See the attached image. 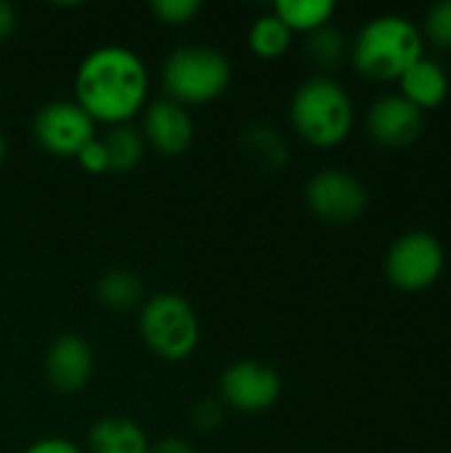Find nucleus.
<instances>
[{"mask_svg":"<svg viewBox=\"0 0 451 453\" xmlns=\"http://www.w3.org/2000/svg\"><path fill=\"white\" fill-rule=\"evenodd\" d=\"M72 101L96 125H130L149 104V69L136 50L101 45L80 61Z\"/></svg>","mask_w":451,"mask_h":453,"instance_id":"nucleus-1","label":"nucleus"},{"mask_svg":"<svg viewBox=\"0 0 451 453\" xmlns=\"http://www.w3.org/2000/svg\"><path fill=\"white\" fill-rule=\"evenodd\" d=\"M348 56L362 77L372 82H393L425 56V40L409 16L380 13L356 32Z\"/></svg>","mask_w":451,"mask_h":453,"instance_id":"nucleus-2","label":"nucleus"},{"mask_svg":"<svg viewBox=\"0 0 451 453\" xmlns=\"http://www.w3.org/2000/svg\"><path fill=\"white\" fill-rule=\"evenodd\" d=\"M356 109L348 90L327 77L316 74L306 80L290 101V125L314 149H335L354 130Z\"/></svg>","mask_w":451,"mask_h":453,"instance_id":"nucleus-3","label":"nucleus"},{"mask_svg":"<svg viewBox=\"0 0 451 453\" xmlns=\"http://www.w3.org/2000/svg\"><path fill=\"white\" fill-rule=\"evenodd\" d=\"M231 85V61L210 45H181L162 61L165 98L181 106L218 101Z\"/></svg>","mask_w":451,"mask_h":453,"instance_id":"nucleus-4","label":"nucleus"},{"mask_svg":"<svg viewBox=\"0 0 451 453\" xmlns=\"http://www.w3.org/2000/svg\"><path fill=\"white\" fill-rule=\"evenodd\" d=\"M138 334L149 353L162 361H186L199 348V316L178 292H157L141 305Z\"/></svg>","mask_w":451,"mask_h":453,"instance_id":"nucleus-5","label":"nucleus"},{"mask_svg":"<svg viewBox=\"0 0 451 453\" xmlns=\"http://www.w3.org/2000/svg\"><path fill=\"white\" fill-rule=\"evenodd\" d=\"M447 265L444 244L431 231H407L385 252V279L401 292L433 287Z\"/></svg>","mask_w":451,"mask_h":453,"instance_id":"nucleus-6","label":"nucleus"},{"mask_svg":"<svg viewBox=\"0 0 451 453\" xmlns=\"http://www.w3.org/2000/svg\"><path fill=\"white\" fill-rule=\"evenodd\" d=\"M35 143L58 159H77V154L96 138V122L66 98L48 101L32 119Z\"/></svg>","mask_w":451,"mask_h":453,"instance_id":"nucleus-7","label":"nucleus"},{"mask_svg":"<svg viewBox=\"0 0 451 453\" xmlns=\"http://www.w3.org/2000/svg\"><path fill=\"white\" fill-rule=\"evenodd\" d=\"M306 204L319 220L332 226H346L367 212L369 196L356 175L338 167H327L319 170L306 183Z\"/></svg>","mask_w":451,"mask_h":453,"instance_id":"nucleus-8","label":"nucleus"},{"mask_svg":"<svg viewBox=\"0 0 451 453\" xmlns=\"http://www.w3.org/2000/svg\"><path fill=\"white\" fill-rule=\"evenodd\" d=\"M221 403L239 414H263L282 395V377L263 361L242 358L223 369L218 382Z\"/></svg>","mask_w":451,"mask_h":453,"instance_id":"nucleus-9","label":"nucleus"},{"mask_svg":"<svg viewBox=\"0 0 451 453\" xmlns=\"http://www.w3.org/2000/svg\"><path fill=\"white\" fill-rule=\"evenodd\" d=\"M367 135L383 149L412 146L425 127V111L409 104L401 93H385L375 98L367 109Z\"/></svg>","mask_w":451,"mask_h":453,"instance_id":"nucleus-10","label":"nucleus"},{"mask_svg":"<svg viewBox=\"0 0 451 453\" xmlns=\"http://www.w3.org/2000/svg\"><path fill=\"white\" fill-rule=\"evenodd\" d=\"M93 366H96V358H93L90 342L74 332L58 334L48 345L45 361H43L48 385L58 393H66V395L80 393L90 382Z\"/></svg>","mask_w":451,"mask_h":453,"instance_id":"nucleus-11","label":"nucleus"},{"mask_svg":"<svg viewBox=\"0 0 451 453\" xmlns=\"http://www.w3.org/2000/svg\"><path fill=\"white\" fill-rule=\"evenodd\" d=\"M141 135L146 146H152L157 154L181 157L194 143V119L186 106L170 98H157L149 101L144 109Z\"/></svg>","mask_w":451,"mask_h":453,"instance_id":"nucleus-12","label":"nucleus"},{"mask_svg":"<svg viewBox=\"0 0 451 453\" xmlns=\"http://www.w3.org/2000/svg\"><path fill=\"white\" fill-rule=\"evenodd\" d=\"M399 85H401V96L409 104H415L420 111L439 109L449 98L451 88L447 69L436 58H428V56H423L420 61H415L399 77Z\"/></svg>","mask_w":451,"mask_h":453,"instance_id":"nucleus-13","label":"nucleus"},{"mask_svg":"<svg viewBox=\"0 0 451 453\" xmlns=\"http://www.w3.org/2000/svg\"><path fill=\"white\" fill-rule=\"evenodd\" d=\"M88 453H149L152 443L130 417H101L88 430Z\"/></svg>","mask_w":451,"mask_h":453,"instance_id":"nucleus-14","label":"nucleus"},{"mask_svg":"<svg viewBox=\"0 0 451 453\" xmlns=\"http://www.w3.org/2000/svg\"><path fill=\"white\" fill-rule=\"evenodd\" d=\"M338 5L332 0H276L274 16L295 35H311L322 27H327L335 16Z\"/></svg>","mask_w":451,"mask_h":453,"instance_id":"nucleus-15","label":"nucleus"},{"mask_svg":"<svg viewBox=\"0 0 451 453\" xmlns=\"http://www.w3.org/2000/svg\"><path fill=\"white\" fill-rule=\"evenodd\" d=\"M96 300L106 311L125 313V311H130V308L144 303V284H141L138 273H133L128 268H112V271H106L98 279Z\"/></svg>","mask_w":451,"mask_h":453,"instance_id":"nucleus-16","label":"nucleus"},{"mask_svg":"<svg viewBox=\"0 0 451 453\" xmlns=\"http://www.w3.org/2000/svg\"><path fill=\"white\" fill-rule=\"evenodd\" d=\"M242 149L263 170H282L287 165V159H290L287 141L282 138L279 130H274L266 122L250 125L242 133Z\"/></svg>","mask_w":451,"mask_h":453,"instance_id":"nucleus-17","label":"nucleus"},{"mask_svg":"<svg viewBox=\"0 0 451 453\" xmlns=\"http://www.w3.org/2000/svg\"><path fill=\"white\" fill-rule=\"evenodd\" d=\"M104 149H106V159H109V173L114 175H128L133 173L146 151V141L141 135L138 127L133 125H117L109 127V133L101 138Z\"/></svg>","mask_w":451,"mask_h":453,"instance_id":"nucleus-18","label":"nucleus"},{"mask_svg":"<svg viewBox=\"0 0 451 453\" xmlns=\"http://www.w3.org/2000/svg\"><path fill=\"white\" fill-rule=\"evenodd\" d=\"M292 37L295 35L274 13H266L258 21H253L250 32H247V48L253 50V56H258L263 61H274L290 50Z\"/></svg>","mask_w":451,"mask_h":453,"instance_id":"nucleus-19","label":"nucleus"},{"mask_svg":"<svg viewBox=\"0 0 451 453\" xmlns=\"http://www.w3.org/2000/svg\"><path fill=\"white\" fill-rule=\"evenodd\" d=\"M306 56L319 69H338L343 64V58L348 56V40L340 29L327 24V27L306 35Z\"/></svg>","mask_w":451,"mask_h":453,"instance_id":"nucleus-20","label":"nucleus"},{"mask_svg":"<svg viewBox=\"0 0 451 453\" xmlns=\"http://www.w3.org/2000/svg\"><path fill=\"white\" fill-rule=\"evenodd\" d=\"M420 32L423 40H428L431 45L451 50V0H439L428 8Z\"/></svg>","mask_w":451,"mask_h":453,"instance_id":"nucleus-21","label":"nucleus"},{"mask_svg":"<svg viewBox=\"0 0 451 453\" xmlns=\"http://www.w3.org/2000/svg\"><path fill=\"white\" fill-rule=\"evenodd\" d=\"M149 11L159 24L183 27L191 19H197V13L202 11V3L199 0H152Z\"/></svg>","mask_w":451,"mask_h":453,"instance_id":"nucleus-22","label":"nucleus"},{"mask_svg":"<svg viewBox=\"0 0 451 453\" xmlns=\"http://www.w3.org/2000/svg\"><path fill=\"white\" fill-rule=\"evenodd\" d=\"M226 417V406L221 403V398H202L199 403L191 406L189 411V422L197 433H213L223 425Z\"/></svg>","mask_w":451,"mask_h":453,"instance_id":"nucleus-23","label":"nucleus"},{"mask_svg":"<svg viewBox=\"0 0 451 453\" xmlns=\"http://www.w3.org/2000/svg\"><path fill=\"white\" fill-rule=\"evenodd\" d=\"M88 175H104V173H109V159H106V149H104V143H101V138L96 135L80 154H77V159H74Z\"/></svg>","mask_w":451,"mask_h":453,"instance_id":"nucleus-24","label":"nucleus"},{"mask_svg":"<svg viewBox=\"0 0 451 453\" xmlns=\"http://www.w3.org/2000/svg\"><path fill=\"white\" fill-rule=\"evenodd\" d=\"M21 453H82L80 446H74L66 438H40L32 446H27Z\"/></svg>","mask_w":451,"mask_h":453,"instance_id":"nucleus-25","label":"nucleus"},{"mask_svg":"<svg viewBox=\"0 0 451 453\" xmlns=\"http://www.w3.org/2000/svg\"><path fill=\"white\" fill-rule=\"evenodd\" d=\"M149 453H197V451H194V446H191L186 438L167 435V438H159L157 443H152Z\"/></svg>","mask_w":451,"mask_h":453,"instance_id":"nucleus-26","label":"nucleus"},{"mask_svg":"<svg viewBox=\"0 0 451 453\" xmlns=\"http://www.w3.org/2000/svg\"><path fill=\"white\" fill-rule=\"evenodd\" d=\"M16 24H19L16 8L11 3L0 0V45L11 40V35L16 32Z\"/></svg>","mask_w":451,"mask_h":453,"instance_id":"nucleus-27","label":"nucleus"},{"mask_svg":"<svg viewBox=\"0 0 451 453\" xmlns=\"http://www.w3.org/2000/svg\"><path fill=\"white\" fill-rule=\"evenodd\" d=\"M5 154H8V141H5V135L0 133V165H3V159H5Z\"/></svg>","mask_w":451,"mask_h":453,"instance_id":"nucleus-28","label":"nucleus"}]
</instances>
